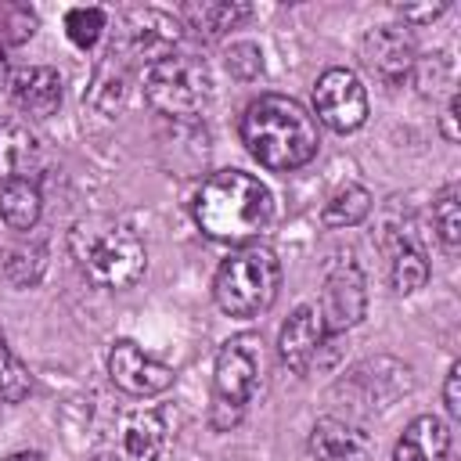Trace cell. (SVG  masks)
Returning <instances> with one entry per match:
<instances>
[{
	"label": "cell",
	"instance_id": "1",
	"mask_svg": "<svg viewBox=\"0 0 461 461\" xmlns=\"http://www.w3.org/2000/svg\"><path fill=\"white\" fill-rule=\"evenodd\" d=\"M241 140L249 155L274 173L299 169L317 155V126L310 112L285 94H263L245 108Z\"/></svg>",
	"mask_w": 461,
	"mask_h": 461
},
{
	"label": "cell",
	"instance_id": "2",
	"mask_svg": "<svg viewBox=\"0 0 461 461\" xmlns=\"http://www.w3.org/2000/svg\"><path fill=\"white\" fill-rule=\"evenodd\" d=\"M274 216V198L267 184H259L252 173L223 169L212 173L202 191L194 194V220L202 234L212 241H249L256 238Z\"/></svg>",
	"mask_w": 461,
	"mask_h": 461
},
{
	"label": "cell",
	"instance_id": "3",
	"mask_svg": "<svg viewBox=\"0 0 461 461\" xmlns=\"http://www.w3.org/2000/svg\"><path fill=\"white\" fill-rule=\"evenodd\" d=\"M72 259L101 288H130L144 277L148 252L133 227L112 220H83L68 234Z\"/></svg>",
	"mask_w": 461,
	"mask_h": 461
},
{
	"label": "cell",
	"instance_id": "4",
	"mask_svg": "<svg viewBox=\"0 0 461 461\" xmlns=\"http://www.w3.org/2000/svg\"><path fill=\"white\" fill-rule=\"evenodd\" d=\"M281 263L267 245H245L220 263L212 299L227 317H256L277 299Z\"/></svg>",
	"mask_w": 461,
	"mask_h": 461
},
{
	"label": "cell",
	"instance_id": "5",
	"mask_svg": "<svg viewBox=\"0 0 461 461\" xmlns=\"http://www.w3.org/2000/svg\"><path fill=\"white\" fill-rule=\"evenodd\" d=\"M212 94L209 65L194 54H166L162 61L148 65L144 76V97L155 112L169 119H191L202 112V104Z\"/></svg>",
	"mask_w": 461,
	"mask_h": 461
},
{
	"label": "cell",
	"instance_id": "6",
	"mask_svg": "<svg viewBox=\"0 0 461 461\" xmlns=\"http://www.w3.org/2000/svg\"><path fill=\"white\" fill-rule=\"evenodd\" d=\"M259 389V339L234 335L220 346L212 367V425L227 429L245 414V403Z\"/></svg>",
	"mask_w": 461,
	"mask_h": 461
},
{
	"label": "cell",
	"instance_id": "7",
	"mask_svg": "<svg viewBox=\"0 0 461 461\" xmlns=\"http://www.w3.org/2000/svg\"><path fill=\"white\" fill-rule=\"evenodd\" d=\"M313 108L324 126L335 133H349L367 119V90L349 68H328L313 86Z\"/></svg>",
	"mask_w": 461,
	"mask_h": 461
},
{
	"label": "cell",
	"instance_id": "8",
	"mask_svg": "<svg viewBox=\"0 0 461 461\" xmlns=\"http://www.w3.org/2000/svg\"><path fill=\"white\" fill-rule=\"evenodd\" d=\"M367 310V288L364 274L353 263V256H335L324 277V299H321V321L328 331H346L360 324Z\"/></svg>",
	"mask_w": 461,
	"mask_h": 461
},
{
	"label": "cell",
	"instance_id": "9",
	"mask_svg": "<svg viewBox=\"0 0 461 461\" xmlns=\"http://www.w3.org/2000/svg\"><path fill=\"white\" fill-rule=\"evenodd\" d=\"M108 375L130 396H155V393H162V389L173 385V367L162 364V360H155V357H148L130 339H119L112 346V353H108Z\"/></svg>",
	"mask_w": 461,
	"mask_h": 461
},
{
	"label": "cell",
	"instance_id": "10",
	"mask_svg": "<svg viewBox=\"0 0 461 461\" xmlns=\"http://www.w3.org/2000/svg\"><path fill=\"white\" fill-rule=\"evenodd\" d=\"M360 58L364 65L389 86L403 83L414 68V40L407 29L400 25H378V29H367L364 40H360Z\"/></svg>",
	"mask_w": 461,
	"mask_h": 461
},
{
	"label": "cell",
	"instance_id": "11",
	"mask_svg": "<svg viewBox=\"0 0 461 461\" xmlns=\"http://www.w3.org/2000/svg\"><path fill=\"white\" fill-rule=\"evenodd\" d=\"M328 335H331V331L324 328L321 310H317V306H299V310L285 321V328H281V339H277L281 360H285L292 371L306 375V371L317 364V357H321Z\"/></svg>",
	"mask_w": 461,
	"mask_h": 461
},
{
	"label": "cell",
	"instance_id": "12",
	"mask_svg": "<svg viewBox=\"0 0 461 461\" xmlns=\"http://www.w3.org/2000/svg\"><path fill=\"white\" fill-rule=\"evenodd\" d=\"M180 40V25L173 14L166 11H133L126 18V43L133 58H144L148 65L162 61L166 54H173Z\"/></svg>",
	"mask_w": 461,
	"mask_h": 461
},
{
	"label": "cell",
	"instance_id": "13",
	"mask_svg": "<svg viewBox=\"0 0 461 461\" xmlns=\"http://www.w3.org/2000/svg\"><path fill=\"white\" fill-rule=\"evenodd\" d=\"M43 169V148L22 122H0V184L32 180Z\"/></svg>",
	"mask_w": 461,
	"mask_h": 461
},
{
	"label": "cell",
	"instance_id": "14",
	"mask_svg": "<svg viewBox=\"0 0 461 461\" xmlns=\"http://www.w3.org/2000/svg\"><path fill=\"white\" fill-rule=\"evenodd\" d=\"M11 97H14V104L22 112H29L36 119H47L61 104V76L54 68H47V65L22 68L11 79Z\"/></svg>",
	"mask_w": 461,
	"mask_h": 461
},
{
	"label": "cell",
	"instance_id": "15",
	"mask_svg": "<svg viewBox=\"0 0 461 461\" xmlns=\"http://www.w3.org/2000/svg\"><path fill=\"white\" fill-rule=\"evenodd\" d=\"M393 461H450V429L432 414L414 418L396 439Z\"/></svg>",
	"mask_w": 461,
	"mask_h": 461
},
{
	"label": "cell",
	"instance_id": "16",
	"mask_svg": "<svg viewBox=\"0 0 461 461\" xmlns=\"http://www.w3.org/2000/svg\"><path fill=\"white\" fill-rule=\"evenodd\" d=\"M364 450H367L364 432L339 418H321L310 429V454L317 461H360Z\"/></svg>",
	"mask_w": 461,
	"mask_h": 461
},
{
	"label": "cell",
	"instance_id": "17",
	"mask_svg": "<svg viewBox=\"0 0 461 461\" xmlns=\"http://www.w3.org/2000/svg\"><path fill=\"white\" fill-rule=\"evenodd\" d=\"M252 14L249 4L241 0H202V4H184V22L198 32V36H223L227 29L241 25Z\"/></svg>",
	"mask_w": 461,
	"mask_h": 461
},
{
	"label": "cell",
	"instance_id": "18",
	"mask_svg": "<svg viewBox=\"0 0 461 461\" xmlns=\"http://www.w3.org/2000/svg\"><path fill=\"white\" fill-rule=\"evenodd\" d=\"M166 447V421L155 411H140L122 429V454L130 461H158Z\"/></svg>",
	"mask_w": 461,
	"mask_h": 461
},
{
	"label": "cell",
	"instance_id": "19",
	"mask_svg": "<svg viewBox=\"0 0 461 461\" xmlns=\"http://www.w3.org/2000/svg\"><path fill=\"white\" fill-rule=\"evenodd\" d=\"M40 209H43V202H40V191H36L32 180H7V184H0V216H4L7 227L32 230L36 220H40Z\"/></svg>",
	"mask_w": 461,
	"mask_h": 461
},
{
	"label": "cell",
	"instance_id": "20",
	"mask_svg": "<svg viewBox=\"0 0 461 461\" xmlns=\"http://www.w3.org/2000/svg\"><path fill=\"white\" fill-rule=\"evenodd\" d=\"M367 212H371V194H367V187L346 184V187H339V191L328 198L321 220H324V227H353V223H360Z\"/></svg>",
	"mask_w": 461,
	"mask_h": 461
},
{
	"label": "cell",
	"instance_id": "21",
	"mask_svg": "<svg viewBox=\"0 0 461 461\" xmlns=\"http://www.w3.org/2000/svg\"><path fill=\"white\" fill-rule=\"evenodd\" d=\"M425 281H429L425 252H421L414 241H400L396 252H393V288H396L400 295H411V292H418Z\"/></svg>",
	"mask_w": 461,
	"mask_h": 461
},
{
	"label": "cell",
	"instance_id": "22",
	"mask_svg": "<svg viewBox=\"0 0 461 461\" xmlns=\"http://www.w3.org/2000/svg\"><path fill=\"white\" fill-rule=\"evenodd\" d=\"M432 223L439 230V241L447 245V252H454L461 245V205H457V184H447L436 202H432Z\"/></svg>",
	"mask_w": 461,
	"mask_h": 461
},
{
	"label": "cell",
	"instance_id": "23",
	"mask_svg": "<svg viewBox=\"0 0 461 461\" xmlns=\"http://www.w3.org/2000/svg\"><path fill=\"white\" fill-rule=\"evenodd\" d=\"M29 393V371L25 364L14 357V349L7 346L4 331H0V400L4 403H14Z\"/></svg>",
	"mask_w": 461,
	"mask_h": 461
},
{
	"label": "cell",
	"instance_id": "24",
	"mask_svg": "<svg viewBox=\"0 0 461 461\" xmlns=\"http://www.w3.org/2000/svg\"><path fill=\"white\" fill-rule=\"evenodd\" d=\"M104 29V11L101 7H72L65 14V32L76 47H94Z\"/></svg>",
	"mask_w": 461,
	"mask_h": 461
},
{
	"label": "cell",
	"instance_id": "25",
	"mask_svg": "<svg viewBox=\"0 0 461 461\" xmlns=\"http://www.w3.org/2000/svg\"><path fill=\"white\" fill-rule=\"evenodd\" d=\"M43 249L40 245H32V249H14L11 256H7V263H4V270H7V277L14 281V285H32V281H40V274H43Z\"/></svg>",
	"mask_w": 461,
	"mask_h": 461
},
{
	"label": "cell",
	"instance_id": "26",
	"mask_svg": "<svg viewBox=\"0 0 461 461\" xmlns=\"http://www.w3.org/2000/svg\"><path fill=\"white\" fill-rule=\"evenodd\" d=\"M227 68H230V76H238V79H256V76L263 72V54H259V47H256V43H230V50H227Z\"/></svg>",
	"mask_w": 461,
	"mask_h": 461
},
{
	"label": "cell",
	"instance_id": "27",
	"mask_svg": "<svg viewBox=\"0 0 461 461\" xmlns=\"http://www.w3.org/2000/svg\"><path fill=\"white\" fill-rule=\"evenodd\" d=\"M457 382H461V364H450V371H447V389H443V403H447V414H450V418H461Z\"/></svg>",
	"mask_w": 461,
	"mask_h": 461
},
{
	"label": "cell",
	"instance_id": "28",
	"mask_svg": "<svg viewBox=\"0 0 461 461\" xmlns=\"http://www.w3.org/2000/svg\"><path fill=\"white\" fill-rule=\"evenodd\" d=\"M396 11H400L403 22H432V18H439V14L447 11V4H421V7L403 4V7H396Z\"/></svg>",
	"mask_w": 461,
	"mask_h": 461
},
{
	"label": "cell",
	"instance_id": "29",
	"mask_svg": "<svg viewBox=\"0 0 461 461\" xmlns=\"http://www.w3.org/2000/svg\"><path fill=\"white\" fill-rule=\"evenodd\" d=\"M443 137L447 140H457V97H450V104L443 112Z\"/></svg>",
	"mask_w": 461,
	"mask_h": 461
},
{
	"label": "cell",
	"instance_id": "30",
	"mask_svg": "<svg viewBox=\"0 0 461 461\" xmlns=\"http://www.w3.org/2000/svg\"><path fill=\"white\" fill-rule=\"evenodd\" d=\"M7 461H43V454H40V450H18V454H11Z\"/></svg>",
	"mask_w": 461,
	"mask_h": 461
},
{
	"label": "cell",
	"instance_id": "31",
	"mask_svg": "<svg viewBox=\"0 0 461 461\" xmlns=\"http://www.w3.org/2000/svg\"><path fill=\"white\" fill-rule=\"evenodd\" d=\"M94 461H115V457H108V454H101V457H94Z\"/></svg>",
	"mask_w": 461,
	"mask_h": 461
},
{
	"label": "cell",
	"instance_id": "32",
	"mask_svg": "<svg viewBox=\"0 0 461 461\" xmlns=\"http://www.w3.org/2000/svg\"><path fill=\"white\" fill-rule=\"evenodd\" d=\"M0 72H4V50H0Z\"/></svg>",
	"mask_w": 461,
	"mask_h": 461
}]
</instances>
